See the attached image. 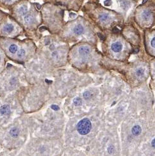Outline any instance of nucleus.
Wrapping results in <instances>:
<instances>
[{"instance_id":"1","label":"nucleus","mask_w":155,"mask_h":156,"mask_svg":"<svg viewBox=\"0 0 155 156\" xmlns=\"http://www.w3.org/2000/svg\"><path fill=\"white\" fill-rule=\"evenodd\" d=\"M30 137L59 138L58 128L60 129L61 113L60 105L50 98L38 111L27 113Z\"/></svg>"},{"instance_id":"2","label":"nucleus","mask_w":155,"mask_h":156,"mask_svg":"<svg viewBox=\"0 0 155 156\" xmlns=\"http://www.w3.org/2000/svg\"><path fill=\"white\" fill-rule=\"evenodd\" d=\"M30 138L28 116L24 113L15 121L0 129L1 155H17Z\"/></svg>"},{"instance_id":"3","label":"nucleus","mask_w":155,"mask_h":156,"mask_svg":"<svg viewBox=\"0 0 155 156\" xmlns=\"http://www.w3.org/2000/svg\"><path fill=\"white\" fill-rule=\"evenodd\" d=\"M0 47L7 58L22 66L30 61L37 52L36 42L29 38L20 40L0 37Z\"/></svg>"},{"instance_id":"4","label":"nucleus","mask_w":155,"mask_h":156,"mask_svg":"<svg viewBox=\"0 0 155 156\" xmlns=\"http://www.w3.org/2000/svg\"><path fill=\"white\" fill-rule=\"evenodd\" d=\"M36 45L37 52L52 66L57 68L66 64L69 47L64 41L51 36H46L40 38Z\"/></svg>"},{"instance_id":"5","label":"nucleus","mask_w":155,"mask_h":156,"mask_svg":"<svg viewBox=\"0 0 155 156\" xmlns=\"http://www.w3.org/2000/svg\"><path fill=\"white\" fill-rule=\"evenodd\" d=\"M17 96L25 113L39 110L51 98L48 88L39 83L27 84L17 92Z\"/></svg>"},{"instance_id":"6","label":"nucleus","mask_w":155,"mask_h":156,"mask_svg":"<svg viewBox=\"0 0 155 156\" xmlns=\"http://www.w3.org/2000/svg\"><path fill=\"white\" fill-rule=\"evenodd\" d=\"M27 84L24 66L9 64L0 73V96L17 93Z\"/></svg>"},{"instance_id":"7","label":"nucleus","mask_w":155,"mask_h":156,"mask_svg":"<svg viewBox=\"0 0 155 156\" xmlns=\"http://www.w3.org/2000/svg\"><path fill=\"white\" fill-rule=\"evenodd\" d=\"M61 144L58 138L30 137L19 155H50L60 154Z\"/></svg>"},{"instance_id":"8","label":"nucleus","mask_w":155,"mask_h":156,"mask_svg":"<svg viewBox=\"0 0 155 156\" xmlns=\"http://www.w3.org/2000/svg\"><path fill=\"white\" fill-rule=\"evenodd\" d=\"M24 113L17 93L0 96V129L9 126Z\"/></svg>"},{"instance_id":"9","label":"nucleus","mask_w":155,"mask_h":156,"mask_svg":"<svg viewBox=\"0 0 155 156\" xmlns=\"http://www.w3.org/2000/svg\"><path fill=\"white\" fill-rule=\"evenodd\" d=\"M15 19L18 23L28 31L36 30L40 22L37 15L31 13L26 6L22 5L17 9Z\"/></svg>"},{"instance_id":"10","label":"nucleus","mask_w":155,"mask_h":156,"mask_svg":"<svg viewBox=\"0 0 155 156\" xmlns=\"http://www.w3.org/2000/svg\"><path fill=\"white\" fill-rule=\"evenodd\" d=\"M24 33V29L15 20L10 19L0 23V37L17 38Z\"/></svg>"},{"instance_id":"11","label":"nucleus","mask_w":155,"mask_h":156,"mask_svg":"<svg viewBox=\"0 0 155 156\" xmlns=\"http://www.w3.org/2000/svg\"><path fill=\"white\" fill-rule=\"evenodd\" d=\"M77 131L81 135H86L91 129V124L88 119H83L77 124Z\"/></svg>"},{"instance_id":"12","label":"nucleus","mask_w":155,"mask_h":156,"mask_svg":"<svg viewBox=\"0 0 155 156\" xmlns=\"http://www.w3.org/2000/svg\"><path fill=\"white\" fill-rule=\"evenodd\" d=\"M110 51L112 52V54H115L122 53V52L123 51V45L119 41L113 42V43L111 44Z\"/></svg>"},{"instance_id":"13","label":"nucleus","mask_w":155,"mask_h":156,"mask_svg":"<svg viewBox=\"0 0 155 156\" xmlns=\"http://www.w3.org/2000/svg\"><path fill=\"white\" fill-rule=\"evenodd\" d=\"M7 57L2 49V48L0 47V73H1L5 69L6 66V62H7Z\"/></svg>"},{"instance_id":"14","label":"nucleus","mask_w":155,"mask_h":156,"mask_svg":"<svg viewBox=\"0 0 155 156\" xmlns=\"http://www.w3.org/2000/svg\"><path fill=\"white\" fill-rule=\"evenodd\" d=\"M147 51L149 53L155 57V36L153 37L151 40H149L146 46Z\"/></svg>"},{"instance_id":"15","label":"nucleus","mask_w":155,"mask_h":156,"mask_svg":"<svg viewBox=\"0 0 155 156\" xmlns=\"http://www.w3.org/2000/svg\"><path fill=\"white\" fill-rule=\"evenodd\" d=\"M84 27L81 24L75 25L71 30V33L74 36H80L84 33Z\"/></svg>"},{"instance_id":"16","label":"nucleus","mask_w":155,"mask_h":156,"mask_svg":"<svg viewBox=\"0 0 155 156\" xmlns=\"http://www.w3.org/2000/svg\"><path fill=\"white\" fill-rule=\"evenodd\" d=\"M110 19H111L110 16L108 13H102L101 15H99V16H98V19H99L101 22L102 23H107L110 20Z\"/></svg>"},{"instance_id":"17","label":"nucleus","mask_w":155,"mask_h":156,"mask_svg":"<svg viewBox=\"0 0 155 156\" xmlns=\"http://www.w3.org/2000/svg\"><path fill=\"white\" fill-rule=\"evenodd\" d=\"M141 127L139 125H136L132 127V133L135 136H138L141 133Z\"/></svg>"},{"instance_id":"18","label":"nucleus","mask_w":155,"mask_h":156,"mask_svg":"<svg viewBox=\"0 0 155 156\" xmlns=\"http://www.w3.org/2000/svg\"><path fill=\"white\" fill-rule=\"evenodd\" d=\"M152 17V14L149 11H144L142 13V18L143 20H146V21H148L151 19Z\"/></svg>"},{"instance_id":"19","label":"nucleus","mask_w":155,"mask_h":156,"mask_svg":"<svg viewBox=\"0 0 155 156\" xmlns=\"http://www.w3.org/2000/svg\"><path fill=\"white\" fill-rule=\"evenodd\" d=\"M119 4H120L121 7L123 10H126L129 8L130 3L127 0H119Z\"/></svg>"},{"instance_id":"20","label":"nucleus","mask_w":155,"mask_h":156,"mask_svg":"<svg viewBox=\"0 0 155 156\" xmlns=\"http://www.w3.org/2000/svg\"><path fill=\"white\" fill-rule=\"evenodd\" d=\"M73 104L75 106H79L80 105H81V99H80L79 98H76L74 99L73 100Z\"/></svg>"},{"instance_id":"21","label":"nucleus","mask_w":155,"mask_h":156,"mask_svg":"<svg viewBox=\"0 0 155 156\" xmlns=\"http://www.w3.org/2000/svg\"><path fill=\"white\" fill-rule=\"evenodd\" d=\"M112 4V2L111 0H105V1L104 2V5L105 6H108L111 5Z\"/></svg>"},{"instance_id":"22","label":"nucleus","mask_w":155,"mask_h":156,"mask_svg":"<svg viewBox=\"0 0 155 156\" xmlns=\"http://www.w3.org/2000/svg\"><path fill=\"white\" fill-rule=\"evenodd\" d=\"M4 16H5L4 14L2 12H0V23H2V21H3V20L4 19Z\"/></svg>"},{"instance_id":"23","label":"nucleus","mask_w":155,"mask_h":156,"mask_svg":"<svg viewBox=\"0 0 155 156\" xmlns=\"http://www.w3.org/2000/svg\"><path fill=\"white\" fill-rule=\"evenodd\" d=\"M76 13H70L69 14V17L71 18H73V17H76Z\"/></svg>"},{"instance_id":"24","label":"nucleus","mask_w":155,"mask_h":156,"mask_svg":"<svg viewBox=\"0 0 155 156\" xmlns=\"http://www.w3.org/2000/svg\"><path fill=\"white\" fill-rule=\"evenodd\" d=\"M151 146L155 148V138L153 139V140L151 141Z\"/></svg>"},{"instance_id":"25","label":"nucleus","mask_w":155,"mask_h":156,"mask_svg":"<svg viewBox=\"0 0 155 156\" xmlns=\"http://www.w3.org/2000/svg\"><path fill=\"white\" fill-rule=\"evenodd\" d=\"M2 152H3V149H2V147L1 145H0V155H1V154H2Z\"/></svg>"},{"instance_id":"26","label":"nucleus","mask_w":155,"mask_h":156,"mask_svg":"<svg viewBox=\"0 0 155 156\" xmlns=\"http://www.w3.org/2000/svg\"><path fill=\"white\" fill-rule=\"evenodd\" d=\"M147 1V0H143V3H146Z\"/></svg>"},{"instance_id":"27","label":"nucleus","mask_w":155,"mask_h":156,"mask_svg":"<svg viewBox=\"0 0 155 156\" xmlns=\"http://www.w3.org/2000/svg\"><path fill=\"white\" fill-rule=\"evenodd\" d=\"M6 1H8V2H9V1H12V0H6Z\"/></svg>"}]
</instances>
